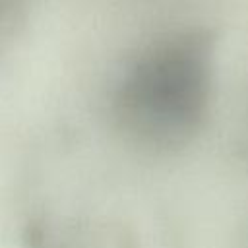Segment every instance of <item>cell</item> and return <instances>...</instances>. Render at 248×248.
Masks as SVG:
<instances>
[{
    "mask_svg": "<svg viewBox=\"0 0 248 248\" xmlns=\"http://www.w3.org/2000/svg\"><path fill=\"white\" fill-rule=\"evenodd\" d=\"M215 87V37L174 27L141 43L118 66L107 95L114 130L134 147L170 155L207 124Z\"/></svg>",
    "mask_w": 248,
    "mask_h": 248,
    "instance_id": "6da1fadb",
    "label": "cell"
},
{
    "mask_svg": "<svg viewBox=\"0 0 248 248\" xmlns=\"http://www.w3.org/2000/svg\"><path fill=\"white\" fill-rule=\"evenodd\" d=\"M10 2H12V0H0V6H2V8H4V6H8V4H10Z\"/></svg>",
    "mask_w": 248,
    "mask_h": 248,
    "instance_id": "7a4b0ae2",
    "label": "cell"
}]
</instances>
